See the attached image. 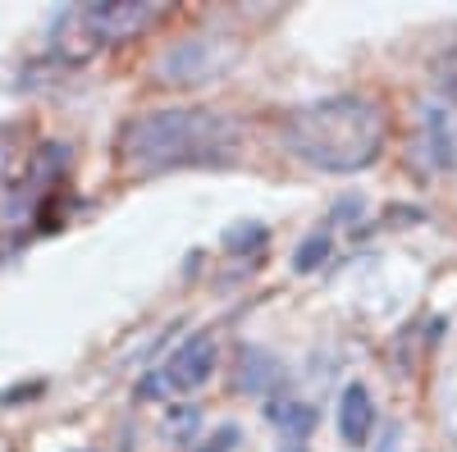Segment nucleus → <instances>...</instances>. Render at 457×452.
<instances>
[{
  "instance_id": "1",
  "label": "nucleus",
  "mask_w": 457,
  "mask_h": 452,
  "mask_svg": "<svg viewBox=\"0 0 457 452\" xmlns=\"http://www.w3.org/2000/svg\"><path fill=\"white\" fill-rule=\"evenodd\" d=\"M284 146L297 160L325 174H357L379 160V151L389 142V119L370 96L338 92L307 101L284 115Z\"/></svg>"
},
{
  "instance_id": "2",
  "label": "nucleus",
  "mask_w": 457,
  "mask_h": 452,
  "mask_svg": "<svg viewBox=\"0 0 457 452\" xmlns=\"http://www.w3.org/2000/svg\"><path fill=\"white\" fill-rule=\"evenodd\" d=\"M243 146V124L224 110H146L120 128V160L133 174L228 165Z\"/></svg>"
},
{
  "instance_id": "3",
  "label": "nucleus",
  "mask_w": 457,
  "mask_h": 452,
  "mask_svg": "<svg viewBox=\"0 0 457 452\" xmlns=\"http://www.w3.org/2000/svg\"><path fill=\"white\" fill-rule=\"evenodd\" d=\"M215 361H220V348H215V338L211 333H193V338H183V343L174 348V357L161 366L156 380H146L142 393L151 389H170V393H197L211 374H215Z\"/></svg>"
},
{
  "instance_id": "4",
  "label": "nucleus",
  "mask_w": 457,
  "mask_h": 452,
  "mask_svg": "<svg viewBox=\"0 0 457 452\" xmlns=\"http://www.w3.org/2000/svg\"><path fill=\"white\" fill-rule=\"evenodd\" d=\"M87 28L101 37V46L110 42H129V37L146 32L151 23H156L165 14L161 0H96V5H79Z\"/></svg>"
},
{
  "instance_id": "5",
  "label": "nucleus",
  "mask_w": 457,
  "mask_h": 452,
  "mask_svg": "<svg viewBox=\"0 0 457 452\" xmlns=\"http://www.w3.org/2000/svg\"><path fill=\"white\" fill-rule=\"evenodd\" d=\"M228 60H234V51H228V46L211 42V37H197V42L174 46V51L165 55L161 73H165L170 83H179V87H187V83H211Z\"/></svg>"
},
{
  "instance_id": "6",
  "label": "nucleus",
  "mask_w": 457,
  "mask_h": 452,
  "mask_svg": "<svg viewBox=\"0 0 457 452\" xmlns=\"http://www.w3.org/2000/svg\"><path fill=\"white\" fill-rule=\"evenodd\" d=\"M370 430H375V402L366 384H348L338 393V439L348 448H366Z\"/></svg>"
},
{
  "instance_id": "7",
  "label": "nucleus",
  "mask_w": 457,
  "mask_h": 452,
  "mask_svg": "<svg viewBox=\"0 0 457 452\" xmlns=\"http://www.w3.org/2000/svg\"><path fill=\"white\" fill-rule=\"evenodd\" d=\"M51 46H55V55H60V60H69V64H83V60H92V55L101 51V37L87 28L83 10H64V14L55 19Z\"/></svg>"
},
{
  "instance_id": "8",
  "label": "nucleus",
  "mask_w": 457,
  "mask_h": 452,
  "mask_svg": "<svg viewBox=\"0 0 457 452\" xmlns=\"http://www.w3.org/2000/svg\"><path fill=\"white\" fill-rule=\"evenodd\" d=\"M279 380H284V370H279L275 357H265L261 348H243V374H238L243 393L265 398V393H275V389H279Z\"/></svg>"
},
{
  "instance_id": "9",
  "label": "nucleus",
  "mask_w": 457,
  "mask_h": 452,
  "mask_svg": "<svg viewBox=\"0 0 457 452\" xmlns=\"http://www.w3.org/2000/svg\"><path fill=\"white\" fill-rule=\"evenodd\" d=\"M430 146H435V160L444 169H457V110H444V105H430Z\"/></svg>"
},
{
  "instance_id": "10",
  "label": "nucleus",
  "mask_w": 457,
  "mask_h": 452,
  "mask_svg": "<svg viewBox=\"0 0 457 452\" xmlns=\"http://www.w3.org/2000/svg\"><path fill=\"white\" fill-rule=\"evenodd\" d=\"M265 421L279 425L288 439H302V434L316 425V407L293 402V398H270V402H265Z\"/></svg>"
},
{
  "instance_id": "11",
  "label": "nucleus",
  "mask_w": 457,
  "mask_h": 452,
  "mask_svg": "<svg viewBox=\"0 0 457 452\" xmlns=\"http://www.w3.org/2000/svg\"><path fill=\"white\" fill-rule=\"evenodd\" d=\"M329 251H334L329 229H316L312 238H302V242H297V251H293V270H297V275H316L325 260H329Z\"/></svg>"
},
{
  "instance_id": "12",
  "label": "nucleus",
  "mask_w": 457,
  "mask_h": 452,
  "mask_svg": "<svg viewBox=\"0 0 457 452\" xmlns=\"http://www.w3.org/2000/svg\"><path fill=\"white\" fill-rule=\"evenodd\" d=\"M265 242H270V234H265V224H252V219L234 224V229L224 234V247L234 251V256H252V251H261Z\"/></svg>"
},
{
  "instance_id": "13",
  "label": "nucleus",
  "mask_w": 457,
  "mask_h": 452,
  "mask_svg": "<svg viewBox=\"0 0 457 452\" xmlns=\"http://www.w3.org/2000/svg\"><path fill=\"white\" fill-rule=\"evenodd\" d=\"M19 169V128L0 124V183H10Z\"/></svg>"
},
{
  "instance_id": "14",
  "label": "nucleus",
  "mask_w": 457,
  "mask_h": 452,
  "mask_svg": "<svg viewBox=\"0 0 457 452\" xmlns=\"http://www.w3.org/2000/svg\"><path fill=\"white\" fill-rule=\"evenodd\" d=\"M435 83H439V92L457 105V46L439 55V64H435Z\"/></svg>"
},
{
  "instance_id": "15",
  "label": "nucleus",
  "mask_w": 457,
  "mask_h": 452,
  "mask_svg": "<svg viewBox=\"0 0 457 452\" xmlns=\"http://www.w3.org/2000/svg\"><path fill=\"white\" fill-rule=\"evenodd\" d=\"M234 443H238V430H234V425H224V430H215L197 452H234Z\"/></svg>"
},
{
  "instance_id": "16",
  "label": "nucleus",
  "mask_w": 457,
  "mask_h": 452,
  "mask_svg": "<svg viewBox=\"0 0 457 452\" xmlns=\"http://www.w3.org/2000/svg\"><path fill=\"white\" fill-rule=\"evenodd\" d=\"M279 452H307V448H302V443H284Z\"/></svg>"
}]
</instances>
